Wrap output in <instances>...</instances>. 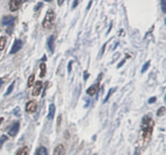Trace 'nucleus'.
Wrapping results in <instances>:
<instances>
[{
	"label": "nucleus",
	"mask_w": 166,
	"mask_h": 155,
	"mask_svg": "<svg viewBox=\"0 0 166 155\" xmlns=\"http://www.w3.org/2000/svg\"><path fill=\"white\" fill-rule=\"evenodd\" d=\"M153 127H154V122L151 118L145 116L143 119L142 123V135L144 140L150 138L152 136Z\"/></svg>",
	"instance_id": "f257e3e1"
},
{
	"label": "nucleus",
	"mask_w": 166,
	"mask_h": 155,
	"mask_svg": "<svg viewBox=\"0 0 166 155\" xmlns=\"http://www.w3.org/2000/svg\"><path fill=\"white\" fill-rule=\"evenodd\" d=\"M55 21V13L53 10H48L46 12V15L44 18V20L42 22V26L45 29H50L53 27Z\"/></svg>",
	"instance_id": "f03ea898"
},
{
	"label": "nucleus",
	"mask_w": 166,
	"mask_h": 155,
	"mask_svg": "<svg viewBox=\"0 0 166 155\" xmlns=\"http://www.w3.org/2000/svg\"><path fill=\"white\" fill-rule=\"evenodd\" d=\"M20 130V123L18 121L14 122V123L12 124V126L10 128L8 131V135L11 136V137H15L19 132Z\"/></svg>",
	"instance_id": "7ed1b4c3"
},
{
	"label": "nucleus",
	"mask_w": 166,
	"mask_h": 155,
	"mask_svg": "<svg viewBox=\"0 0 166 155\" xmlns=\"http://www.w3.org/2000/svg\"><path fill=\"white\" fill-rule=\"evenodd\" d=\"M22 46H23L22 41L20 39H16L13 43V46H12L11 51H10V54H16V52H18L21 48H22Z\"/></svg>",
	"instance_id": "20e7f679"
},
{
	"label": "nucleus",
	"mask_w": 166,
	"mask_h": 155,
	"mask_svg": "<svg viewBox=\"0 0 166 155\" xmlns=\"http://www.w3.org/2000/svg\"><path fill=\"white\" fill-rule=\"evenodd\" d=\"M37 108V104L35 101H29L27 102L25 110L28 113H34Z\"/></svg>",
	"instance_id": "39448f33"
},
{
	"label": "nucleus",
	"mask_w": 166,
	"mask_h": 155,
	"mask_svg": "<svg viewBox=\"0 0 166 155\" xmlns=\"http://www.w3.org/2000/svg\"><path fill=\"white\" fill-rule=\"evenodd\" d=\"M22 3V0H11L9 2V7L11 11H16L19 9L20 6Z\"/></svg>",
	"instance_id": "423d86ee"
},
{
	"label": "nucleus",
	"mask_w": 166,
	"mask_h": 155,
	"mask_svg": "<svg viewBox=\"0 0 166 155\" xmlns=\"http://www.w3.org/2000/svg\"><path fill=\"white\" fill-rule=\"evenodd\" d=\"M15 22V17H13L12 15H7V16H4L2 18V24H3L4 26H11L12 24Z\"/></svg>",
	"instance_id": "0eeeda50"
},
{
	"label": "nucleus",
	"mask_w": 166,
	"mask_h": 155,
	"mask_svg": "<svg viewBox=\"0 0 166 155\" xmlns=\"http://www.w3.org/2000/svg\"><path fill=\"white\" fill-rule=\"evenodd\" d=\"M65 153H66V150L64 145L63 144H59L54 148L53 155H65Z\"/></svg>",
	"instance_id": "6e6552de"
},
{
	"label": "nucleus",
	"mask_w": 166,
	"mask_h": 155,
	"mask_svg": "<svg viewBox=\"0 0 166 155\" xmlns=\"http://www.w3.org/2000/svg\"><path fill=\"white\" fill-rule=\"evenodd\" d=\"M42 82L41 81H36L35 85H34V88L33 89V92L32 94L34 96V97H36V96H38L40 94V93H41V90L42 89Z\"/></svg>",
	"instance_id": "1a4fd4ad"
},
{
	"label": "nucleus",
	"mask_w": 166,
	"mask_h": 155,
	"mask_svg": "<svg viewBox=\"0 0 166 155\" xmlns=\"http://www.w3.org/2000/svg\"><path fill=\"white\" fill-rule=\"evenodd\" d=\"M54 42H55V38H54V35H51L50 36V38H48V42H47V46H48V49L50 52L51 53H54Z\"/></svg>",
	"instance_id": "9d476101"
},
{
	"label": "nucleus",
	"mask_w": 166,
	"mask_h": 155,
	"mask_svg": "<svg viewBox=\"0 0 166 155\" xmlns=\"http://www.w3.org/2000/svg\"><path fill=\"white\" fill-rule=\"evenodd\" d=\"M55 110H56L55 105L54 104H50V106H49V112H48V115H47L48 119L52 120L54 119V114H55Z\"/></svg>",
	"instance_id": "9b49d317"
},
{
	"label": "nucleus",
	"mask_w": 166,
	"mask_h": 155,
	"mask_svg": "<svg viewBox=\"0 0 166 155\" xmlns=\"http://www.w3.org/2000/svg\"><path fill=\"white\" fill-rule=\"evenodd\" d=\"M35 155H48L47 149L44 146H40L36 150Z\"/></svg>",
	"instance_id": "f8f14e48"
},
{
	"label": "nucleus",
	"mask_w": 166,
	"mask_h": 155,
	"mask_svg": "<svg viewBox=\"0 0 166 155\" xmlns=\"http://www.w3.org/2000/svg\"><path fill=\"white\" fill-rule=\"evenodd\" d=\"M16 155H29V148L27 146L20 148L17 151Z\"/></svg>",
	"instance_id": "ddd939ff"
},
{
	"label": "nucleus",
	"mask_w": 166,
	"mask_h": 155,
	"mask_svg": "<svg viewBox=\"0 0 166 155\" xmlns=\"http://www.w3.org/2000/svg\"><path fill=\"white\" fill-rule=\"evenodd\" d=\"M40 68H41V73H40V77L42 78L46 74V65L45 63H41L40 64Z\"/></svg>",
	"instance_id": "4468645a"
},
{
	"label": "nucleus",
	"mask_w": 166,
	"mask_h": 155,
	"mask_svg": "<svg viewBox=\"0 0 166 155\" xmlns=\"http://www.w3.org/2000/svg\"><path fill=\"white\" fill-rule=\"evenodd\" d=\"M97 87L95 85H92V86H90L88 89H87V91H86V93L88 94V95H90V96H93V95H95V94L97 93Z\"/></svg>",
	"instance_id": "2eb2a0df"
},
{
	"label": "nucleus",
	"mask_w": 166,
	"mask_h": 155,
	"mask_svg": "<svg viewBox=\"0 0 166 155\" xmlns=\"http://www.w3.org/2000/svg\"><path fill=\"white\" fill-rule=\"evenodd\" d=\"M6 43H7V38L6 37H1L0 38V51H3L6 46Z\"/></svg>",
	"instance_id": "dca6fc26"
},
{
	"label": "nucleus",
	"mask_w": 166,
	"mask_h": 155,
	"mask_svg": "<svg viewBox=\"0 0 166 155\" xmlns=\"http://www.w3.org/2000/svg\"><path fill=\"white\" fill-rule=\"evenodd\" d=\"M34 80H35V75H31L29 77V79H28V87L30 88L32 87V86L33 85V83H34Z\"/></svg>",
	"instance_id": "f3484780"
},
{
	"label": "nucleus",
	"mask_w": 166,
	"mask_h": 155,
	"mask_svg": "<svg viewBox=\"0 0 166 155\" xmlns=\"http://www.w3.org/2000/svg\"><path fill=\"white\" fill-rule=\"evenodd\" d=\"M8 140V137L7 136L5 135H2L1 137H0V149H1L2 147V145H3V144L5 143L6 141H7Z\"/></svg>",
	"instance_id": "a211bd4d"
},
{
	"label": "nucleus",
	"mask_w": 166,
	"mask_h": 155,
	"mask_svg": "<svg viewBox=\"0 0 166 155\" xmlns=\"http://www.w3.org/2000/svg\"><path fill=\"white\" fill-rule=\"evenodd\" d=\"M14 85H15V81H13L11 83V85L9 86L8 87V89H7V92L5 93V96H7V95H9L11 94V93L13 91V89H14Z\"/></svg>",
	"instance_id": "6ab92c4d"
},
{
	"label": "nucleus",
	"mask_w": 166,
	"mask_h": 155,
	"mask_svg": "<svg viewBox=\"0 0 166 155\" xmlns=\"http://www.w3.org/2000/svg\"><path fill=\"white\" fill-rule=\"evenodd\" d=\"M165 106H162L161 107L160 109L157 110V113H156V114H157V116H163L164 114H165Z\"/></svg>",
	"instance_id": "aec40b11"
},
{
	"label": "nucleus",
	"mask_w": 166,
	"mask_h": 155,
	"mask_svg": "<svg viewBox=\"0 0 166 155\" xmlns=\"http://www.w3.org/2000/svg\"><path fill=\"white\" fill-rule=\"evenodd\" d=\"M161 9H162L163 13H166V2H165V0H161Z\"/></svg>",
	"instance_id": "412c9836"
},
{
	"label": "nucleus",
	"mask_w": 166,
	"mask_h": 155,
	"mask_svg": "<svg viewBox=\"0 0 166 155\" xmlns=\"http://www.w3.org/2000/svg\"><path fill=\"white\" fill-rule=\"evenodd\" d=\"M149 66H150V61H147V63L143 65V68H142V73H143V72H145L148 69V67H149Z\"/></svg>",
	"instance_id": "4be33fe9"
},
{
	"label": "nucleus",
	"mask_w": 166,
	"mask_h": 155,
	"mask_svg": "<svg viewBox=\"0 0 166 155\" xmlns=\"http://www.w3.org/2000/svg\"><path fill=\"white\" fill-rule=\"evenodd\" d=\"M113 89H110L109 90V92H108V94H107V95H106V97H105V98H104V102H106L107 101H108V99L109 98V97L111 96V94H112V93H113Z\"/></svg>",
	"instance_id": "5701e85b"
},
{
	"label": "nucleus",
	"mask_w": 166,
	"mask_h": 155,
	"mask_svg": "<svg viewBox=\"0 0 166 155\" xmlns=\"http://www.w3.org/2000/svg\"><path fill=\"white\" fill-rule=\"evenodd\" d=\"M14 114L16 116H20V107H16V109L14 110Z\"/></svg>",
	"instance_id": "b1692460"
},
{
	"label": "nucleus",
	"mask_w": 166,
	"mask_h": 155,
	"mask_svg": "<svg viewBox=\"0 0 166 155\" xmlns=\"http://www.w3.org/2000/svg\"><path fill=\"white\" fill-rule=\"evenodd\" d=\"M42 6H43L42 2H38V3H37V5H36V7L34 8V11H37L39 10V9L41 8V7H42Z\"/></svg>",
	"instance_id": "393cba45"
},
{
	"label": "nucleus",
	"mask_w": 166,
	"mask_h": 155,
	"mask_svg": "<svg viewBox=\"0 0 166 155\" xmlns=\"http://www.w3.org/2000/svg\"><path fill=\"white\" fill-rule=\"evenodd\" d=\"M78 4H79V0H75L74 2H73V4H72V8L76 7L78 6Z\"/></svg>",
	"instance_id": "a878e982"
},
{
	"label": "nucleus",
	"mask_w": 166,
	"mask_h": 155,
	"mask_svg": "<svg viewBox=\"0 0 166 155\" xmlns=\"http://www.w3.org/2000/svg\"><path fill=\"white\" fill-rule=\"evenodd\" d=\"M156 101V97H153V98H151L149 100H148V103H153V102H155Z\"/></svg>",
	"instance_id": "bb28decb"
},
{
	"label": "nucleus",
	"mask_w": 166,
	"mask_h": 155,
	"mask_svg": "<svg viewBox=\"0 0 166 155\" xmlns=\"http://www.w3.org/2000/svg\"><path fill=\"white\" fill-rule=\"evenodd\" d=\"M61 119H62V116H61V114H59V115H58V126L60 125V123H61Z\"/></svg>",
	"instance_id": "cd10ccee"
},
{
	"label": "nucleus",
	"mask_w": 166,
	"mask_h": 155,
	"mask_svg": "<svg viewBox=\"0 0 166 155\" xmlns=\"http://www.w3.org/2000/svg\"><path fill=\"white\" fill-rule=\"evenodd\" d=\"M64 1H65V0H58V6H62L63 4Z\"/></svg>",
	"instance_id": "c85d7f7f"
},
{
	"label": "nucleus",
	"mask_w": 166,
	"mask_h": 155,
	"mask_svg": "<svg viewBox=\"0 0 166 155\" xmlns=\"http://www.w3.org/2000/svg\"><path fill=\"white\" fill-rule=\"evenodd\" d=\"M88 76H89V75H88V72H86V71H85V72H84V80H87Z\"/></svg>",
	"instance_id": "c756f323"
},
{
	"label": "nucleus",
	"mask_w": 166,
	"mask_h": 155,
	"mask_svg": "<svg viewBox=\"0 0 166 155\" xmlns=\"http://www.w3.org/2000/svg\"><path fill=\"white\" fill-rule=\"evenodd\" d=\"M71 64H72V61L70 62V63L68 64V72H70L71 71Z\"/></svg>",
	"instance_id": "7c9ffc66"
},
{
	"label": "nucleus",
	"mask_w": 166,
	"mask_h": 155,
	"mask_svg": "<svg viewBox=\"0 0 166 155\" xmlns=\"http://www.w3.org/2000/svg\"><path fill=\"white\" fill-rule=\"evenodd\" d=\"M92 3H93V1H90V2H89V4L88 5V7H87V10H88V9L90 8V7H91Z\"/></svg>",
	"instance_id": "2f4dec72"
},
{
	"label": "nucleus",
	"mask_w": 166,
	"mask_h": 155,
	"mask_svg": "<svg viewBox=\"0 0 166 155\" xmlns=\"http://www.w3.org/2000/svg\"><path fill=\"white\" fill-rule=\"evenodd\" d=\"M2 84H3V80H2V78H0V87L2 85Z\"/></svg>",
	"instance_id": "473e14b6"
},
{
	"label": "nucleus",
	"mask_w": 166,
	"mask_h": 155,
	"mask_svg": "<svg viewBox=\"0 0 166 155\" xmlns=\"http://www.w3.org/2000/svg\"><path fill=\"white\" fill-rule=\"evenodd\" d=\"M4 120V118L3 117H1L0 118V125H1V123H2V121H3Z\"/></svg>",
	"instance_id": "72a5a7b5"
},
{
	"label": "nucleus",
	"mask_w": 166,
	"mask_h": 155,
	"mask_svg": "<svg viewBox=\"0 0 166 155\" xmlns=\"http://www.w3.org/2000/svg\"><path fill=\"white\" fill-rule=\"evenodd\" d=\"M44 1H45V2H51L52 0H44Z\"/></svg>",
	"instance_id": "f704fd0d"
}]
</instances>
